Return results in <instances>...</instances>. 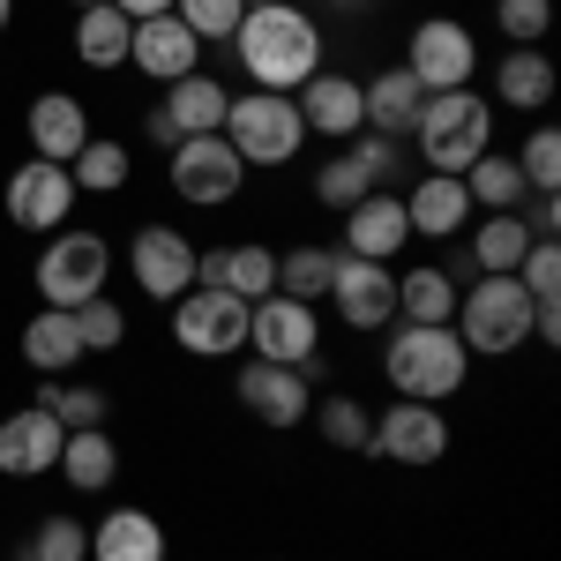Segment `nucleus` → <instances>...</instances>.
I'll return each mask as SVG.
<instances>
[{
	"label": "nucleus",
	"instance_id": "nucleus-1",
	"mask_svg": "<svg viewBox=\"0 0 561 561\" xmlns=\"http://www.w3.org/2000/svg\"><path fill=\"white\" fill-rule=\"evenodd\" d=\"M322 53H330V45H322V23L307 15L300 0L248 8L240 31H232V60H240V76H248L255 90H277V98H293L307 76H322V68H330Z\"/></svg>",
	"mask_w": 561,
	"mask_h": 561
},
{
	"label": "nucleus",
	"instance_id": "nucleus-2",
	"mask_svg": "<svg viewBox=\"0 0 561 561\" xmlns=\"http://www.w3.org/2000/svg\"><path fill=\"white\" fill-rule=\"evenodd\" d=\"M382 375L412 404H449L472 382V352H465V337L449 322H397V337L382 352Z\"/></svg>",
	"mask_w": 561,
	"mask_h": 561
},
{
	"label": "nucleus",
	"instance_id": "nucleus-3",
	"mask_svg": "<svg viewBox=\"0 0 561 561\" xmlns=\"http://www.w3.org/2000/svg\"><path fill=\"white\" fill-rule=\"evenodd\" d=\"M412 150H420L427 173H465V165H479L494 150V105L479 90H442V98H427L420 121H412Z\"/></svg>",
	"mask_w": 561,
	"mask_h": 561
},
{
	"label": "nucleus",
	"instance_id": "nucleus-4",
	"mask_svg": "<svg viewBox=\"0 0 561 561\" xmlns=\"http://www.w3.org/2000/svg\"><path fill=\"white\" fill-rule=\"evenodd\" d=\"M449 330L465 337L472 359H510L517 345H531V293H524L517 277H472L457 293Z\"/></svg>",
	"mask_w": 561,
	"mask_h": 561
},
{
	"label": "nucleus",
	"instance_id": "nucleus-5",
	"mask_svg": "<svg viewBox=\"0 0 561 561\" xmlns=\"http://www.w3.org/2000/svg\"><path fill=\"white\" fill-rule=\"evenodd\" d=\"M225 142L240 150V165L255 173V165H293L307 142V121L293 98H277V90H240L232 105H225Z\"/></svg>",
	"mask_w": 561,
	"mask_h": 561
},
{
	"label": "nucleus",
	"instance_id": "nucleus-6",
	"mask_svg": "<svg viewBox=\"0 0 561 561\" xmlns=\"http://www.w3.org/2000/svg\"><path fill=\"white\" fill-rule=\"evenodd\" d=\"M105 277H113V240L105 232H83V225H60V232H45L38 248V300L45 307H76L98 300L105 293Z\"/></svg>",
	"mask_w": 561,
	"mask_h": 561
},
{
	"label": "nucleus",
	"instance_id": "nucleus-7",
	"mask_svg": "<svg viewBox=\"0 0 561 561\" xmlns=\"http://www.w3.org/2000/svg\"><path fill=\"white\" fill-rule=\"evenodd\" d=\"M165 158H173V165H165L173 195L195 203V210H225V203L248 187V165H240V150H232L225 135H180Z\"/></svg>",
	"mask_w": 561,
	"mask_h": 561
},
{
	"label": "nucleus",
	"instance_id": "nucleus-8",
	"mask_svg": "<svg viewBox=\"0 0 561 561\" xmlns=\"http://www.w3.org/2000/svg\"><path fill=\"white\" fill-rule=\"evenodd\" d=\"M173 345L187 359H232L248 352V300L217 293V285H195L173 300Z\"/></svg>",
	"mask_w": 561,
	"mask_h": 561
},
{
	"label": "nucleus",
	"instance_id": "nucleus-9",
	"mask_svg": "<svg viewBox=\"0 0 561 561\" xmlns=\"http://www.w3.org/2000/svg\"><path fill=\"white\" fill-rule=\"evenodd\" d=\"M367 457L375 465H442L449 457V412L442 404H382L375 412V427H367Z\"/></svg>",
	"mask_w": 561,
	"mask_h": 561
},
{
	"label": "nucleus",
	"instance_id": "nucleus-10",
	"mask_svg": "<svg viewBox=\"0 0 561 561\" xmlns=\"http://www.w3.org/2000/svg\"><path fill=\"white\" fill-rule=\"evenodd\" d=\"M404 76L427 90V98H442V90H472V76H479L472 31H465L457 15H427V23L412 31V45H404Z\"/></svg>",
	"mask_w": 561,
	"mask_h": 561
},
{
	"label": "nucleus",
	"instance_id": "nucleus-11",
	"mask_svg": "<svg viewBox=\"0 0 561 561\" xmlns=\"http://www.w3.org/2000/svg\"><path fill=\"white\" fill-rule=\"evenodd\" d=\"M322 345V314L307 300H285V293H270V300L248 307V359H277V367H300L314 359Z\"/></svg>",
	"mask_w": 561,
	"mask_h": 561
},
{
	"label": "nucleus",
	"instance_id": "nucleus-12",
	"mask_svg": "<svg viewBox=\"0 0 561 561\" xmlns=\"http://www.w3.org/2000/svg\"><path fill=\"white\" fill-rule=\"evenodd\" d=\"M128 277L150 293L158 307H173L180 293H195V240L173 225H135L128 240Z\"/></svg>",
	"mask_w": 561,
	"mask_h": 561
},
{
	"label": "nucleus",
	"instance_id": "nucleus-13",
	"mask_svg": "<svg viewBox=\"0 0 561 561\" xmlns=\"http://www.w3.org/2000/svg\"><path fill=\"white\" fill-rule=\"evenodd\" d=\"M8 225H23V232H60L68 210H76V180L68 165H53V158H31V165H15L8 173Z\"/></svg>",
	"mask_w": 561,
	"mask_h": 561
},
{
	"label": "nucleus",
	"instance_id": "nucleus-14",
	"mask_svg": "<svg viewBox=\"0 0 561 561\" xmlns=\"http://www.w3.org/2000/svg\"><path fill=\"white\" fill-rule=\"evenodd\" d=\"M232 389H240V404L255 412L262 427H307V404H314V382H307L300 367H277V359H240V375H232Z\"/></svg>",
	"mask_w": 561,
	"mask_h": 561
},
{
	"label": "nucleus",
	"instance_id": "nucleus-15",
	"mask_svg": "<svg viewBox=\"0 0 561 561\" xmlns=\"http://www.w3.org/2000/svg\"><path fill=\"white\" fill-rule=\"evenodd\" d=\"M330 300H337V322H345V330H389V322H397V270H389V262L337 255Z\"/></svg>",
	"mask_w": 561,
	"mask_h": 561
},
{
	"label": "nucleus",
	"instance_id": "nucleus-16",
	"mask_svg": "<svg viewBox=\"0 0 561 561\" xmlns=\"http://www.w3.org/2000/svg\"><path fill=\"white\" fill-rule=\"evenodd\" d=\"M404 240H412V217H404V195H397V187H375V195H359L345 210V255L397 262Z\"/></svg>",
	"mask_w": 561,
	"mask_h": 561
},
{
	"label": "nucleus",
	"instance_id": "nucleus-17",
	"mask_svg": "<svg viewBox=\"0 0 561 561\" xmlns=\"http://www.w3.org/2000/svg\"><path fill=\"white\" fill-rule=\"evenodd\" d=\"M128 68H142L150 83H180L203 68V38L180 23V15H142L128 38Z\"/></svg>",
	"mask_w": 561,
	"mask_h": 561
},
{
	"label": "nucleus",
	"instance_id": "nucleus-18",
	"mask_svg": "<svg viewBox=\"0 0 561 561\" xmlns=\"http://www.w3.org/2000/svg\"><path fill=\"white\" fill-rule=\"evenodd\" d=\"M60 442H68V427L45 412V404H23V412H8L0 420V472L8 479H38L60 465Z\"/></svg>",
	"mask_w": 561,
	"mask_h": 561
},
{
	"label": "nucleus",
	"instance_id": "nucleus-19",
	"mask_svg": "<svg viewBox=\"0 0 561 561\" xmlns=\"http://www.w3.org/2000/svg\"><path fill=\"white\" fill-rule=\"evenodd\" d=\"M293 105H300L307 135H330V142H352V135L367 128V113H359V83H352L345 68H322V76H307L293 90Z\"/></svg>",
	"mask_w": 561,
	"mask_h": 561
},
{
	"label": "nucleus",
	"instance_id": "nucleus-20",
	"mask_svg": "<svg viewBox=\"0 0 561 561\" xmlns=\"http://www.w3.org/2000/svg\"><path fill=\"white\" fill-rule=\"evenodd\" d=\"M23 128H31V158L68 165V158L90 142V105H83V98H68V90H38L31 113H23Z\"/></svg>",
	"mask_w": 561,
	"mask_h": 561
},
{
	"label": "nucleus",
	"instance_id": "nucleus-21",
	"mask_svg": "<svg viewBox=\"0 0 561 561\" xmlns=\"http://www.w3.org/2000/svg\"><path fill=\"white\" fill-rule=\"evenodd\" d=\"M404 217H412L420 240H457V232L472 225V195H465L457 173H420L404 187Z\"/></svg>",
	"mask_w": 561,
	"mask_h": 561
},
{
	"label": "nucleus",
	"instance_id": "nucleus-22",
	"mask_svg": "<svg viewBox=\"0 0 561 561\" xmlns=\"http://www.w3.org/2000/svg\"><path fill=\"white\" fill-rule=\"evenodd\" d=\"M494 113L510 105V113H547L554 105V60L539 53V45H510L502 60H494V98H486Z\"/></svg>",
	"mask_w": 561,
	"mask_h": 561
},
{
	"label": "nucleus",
	"instance_id": "nucleus-23",
	"mask_svg": "<svg viewBox=\"0 0 561 561\" xmlns=\"http://www.w3.org/2000/svg\"><path fill=\"white\" fill-rule=\"evenodd\" d=\"M165 554H173V539L150 510H113L90 531V561H165Z\"/></svg>",
	"mask_w": 561,
	"mask_h": 561
},
{
	"label": "nucleus",
	"instance_id": "nucleus-24",
	"mask_svg": "<svg viewBox=\"0 0 561 561\" xmlns=\"http://www.w3.org/2000/svg\"><path fill=\"white\" fill-rule=\"evenodd\" d=\"M420 105H427V90L412 83L404 68H382L375 83H359V113H367V135H397V142H412V121H420Z\"/></svg>",
	"mask_w": 561,
	"mask_h": 561
},
{
	"label": "nucleus",
	"instance_id": "nucleus-25",
	"mask_svg": "<svg viewBox=\"0 0 561 561\" xmlns=\"http://www.w3.org/2000/svg\"><path fill=\"white\" fill-rule=\"evenodd\" d=\"M128 38L135 23L113 8V0H98V8H76V60L98 68V76H113V68H128Z\"/></svg>",
	"mask_w": 561,
	"mask_h": 561
},
{
	"label": "nucleus",
	"instance_id": "nucleus-26",
	"mask_svg": "<svg viewBox=\"0 0 561 561\" xmlns=\"http://www.w3.org/2000/svg\"><path fill=\"white\" fill-rule=\"evenodd\" d=\"M158 105H165V121H173L180 135H217V128H225V105H232V90L217 83V76H203V68H195V76L165 83V98H158Z\"/></svg>",
	"mask_w": 561,
	"mask_h": 561
},
{
	"label": "nucleus",
	"instance_id": "nucleus-27",
	"mask_svg": "<svg viewBox=\"0 0 561 561\" xmlns=\"http://www.w3.org/2000/svg\"><path fill=\"white\" fill-rule=\"evenodd\" d=\"M53 472L68 479L76 494H105V486L121 479V449H113V434H105V427H83V434L60 442V465H53Z\"/></svg>",
	"mask_w": 561,
	"mask_h": 561
},
{
	"label": "nucleus",
	"instance_id": "nucleus-28",
	"mask_svg": "<svg viewBox=\"0 0 561 561\" xmlns=\"http://www.w3.org/2000/svg\"><path fill=\"white\" fill-rule=\"evenodd\" d=\"M23 359H31L38 375H68V367L83 359V337H76V314H68V307H38V314L23 322Z\"/></svg>",
	"mask_w": 561,
	"mask_h": 561
},
{
	"label": "nucleus",
	"instance_id": "nucleus-29",
	"mask_svg": "<svg viewBox=\"0 0 561 561\" xmlns=\"http://www.w3.org/2000/svg\"><path fill=\"white\" fill-rule=\"evenodd\" d=\"M524 248H531V232L517 225V210H494L472 225V248H465V262H472L479 277H517Z\"/></svg>",
	"mask_w": 561,
	"mask_h": 561
},
{
	"label": "nucleus",
	"instance_id": "nucleus-30",
	"mask_svg": "<svg viewBox=\"0 0 561 561\" xmlns=\"http://www.w3.org/2000/svg\"><path fill=\"white\" fill-rule=\"evenodd\" d=\"M457 314V277L442 262H420L397 277V322H449Z\"/></svg>",
	"mask_w": 561,
	"mask_h": 561
},
{
	"label": "nucleus",
	"instance_id": "nucleus-31",
	"mask_svg": "<svg viewBox=\"0 0 561 561\" xmlns=\"http://www.w3.org/2000/svg\"><path fill=\"white\" fill-rule=\"evenodd\" d=\"M135 173V158H128V142H113V135H90L83 150L68 158V180H76V195H121Z\"/></svg>",
	"mask_w": 561,
	"mask_h": 561
},
{
	"label": "nucleus",
	"instance_id": "nucleus-32",
	"mask_svg": "<svg viewBox=\"0 0 561 561\" xmlns=\"http://www.w3.org/2000/svg\"><path fill=\"white\" fill-rule=\"evenodd\" d=\"M217 285L232 293V300H270L277 293V255L262 248V240H240V248H217Z\"/></svg>",
	"mask_w": 561,
	"mask_h": 561
},
{
	"label": "nucleus",
	"instance_id": "nucleus-33",
	"mask_svg": "<svg viewBox=\"0 0 561 561\" xmlns=\"http://www.w3.org/2000/svg\"><path fill=\"white\" fill-rule=\"evenodd\" d=\"M307 420H314V434H322L330 449H367V427H375V412H367L352 389H314Z\"/></svg>",
	"mask_w": 561,
	"mask_h": 561
},
{
	"label": "nucleus",
	"instance_id": "nucleus-34",
	"mask_svg": "<svg viewBox=\"0 0 561 561\" xmlns=\"http://www.w3.org/2000/svg\"><path fill=\"white\" fill-rule=\"evenodd\" d=\"M38 404L60 420L68 434H83V427H105V412H113V397L105 389H90V382H68V375H38Z\"/></svg>",
	"mask_w": 561,
	"mask_h": 561
},
{
	"label": "nucleus",
	"instance_id": "nucleus-35",
	"mask_svg": "<svg viewBox=\"0 0 561 561\" xmlns=\"http://www.w3.org/2000/svg\"><path fill=\"white\" fill-rule=\"evenodd\" d=\"M465 195H472V210H517L524 195H531V187H524V173H517V158H502V150H486V158H479V165H465Z\"/></svg>",
	"mask_w": 561,
	"mask_h": 561
},
{
	"label": "nucleus",
	"instance_id": "nucleus-36",
	"mask_svg": "<svg viewBox=\"0 0 561 561\" xmlns=\"http://www.w3.org/2000/svg\"><path fill=\"white\" fill-rule=\"evenodd\" d=\"M330 277H337V248H285L277 255V293L285 300H330Z\"/></svg>",
	"mask_w": 561,
	"mask_h": 561
},
{
	"label": "nucleus",
	"instance_id": "nucleus-37",
	"mask_svg": "<svg viewBox=\"0 0 561 561\" xmlns=\"http://www.w3.org/2000/svg\"><path fill=\"white\" fill-rule=\"evenodd\" d=\"M345 150L359 158L367 187H397V180H404V165H412V142H397V135H367V128H359Z\"/></svg>",
	"mask_w": 561,
	"mask_h": 561
},
{
	"label": "nucleus",
	"instance_id": "nucleus-38",
	"mask_svg": "<svg viewBox=\"0 0 561 561\" xmlns=\"http://www.w3.org/2000/svg\"><path fill=\"white\" fill-rule=\"evenodd\" d=\"M76 337H83V352H121L128 345V307L113 300V293L83 300L76 307Z\"/></svg>",
	"mask_w": 561,
	"mask_h": 561
},
{
	"label": "nucleus",
	"instance_id": "nucleus-39",
	"mask_svg": "<svg viewBox=\"0 0 561 561\" xmlns=\"http://www.w3.org/2000/svg\"><path fill=\"white\" fill-rule=\"evenodd\" d=\"M517 173L531 195H561V135L539 121V128L524 135V150H517Z\"/></svg>",
	"mask_w": 561,
	"mask_h": 561
},
{
	"label": "nucleus",
	"instance_id": "nucleus-40",
	"mask_svg": "<svg viewBox=\"0 0 561 561\" xmlns=\"http://www.w3.org/2000/svg\"><path fill=\"white\" fill-rule=\"evenodd\" d=\"M23 561H90V524H76V517H38V531H31Z\"/></svg>",
	"mask_w": 561,
	"mask_h": 561
},
{
	"label": "nucleus",
	"instance_id": "nucleus-41",
	"mask_svg": "<svg viewBox=\"0 0 561 561\" xmlns=\"http://www.w3.org/2000/svg\"><path fill=\"white\" fill-rule=\"evenodd\" d=\"M173 15H180V23H187L203 45H232L240 15H248V0H173Z\"/></svg>",
	"mask_w": 561,
	"mask_h": 561
},
{
	"label": "nucleus",
	"instance_id": "nucleus-42",
	"mask_svg": "<svg viewBox=\"0 0 561 561\" xmlns=\"http://www.w3.org/2000/svg\"><path fill=\"white\" fill-rule=\"evenodd\" d=\"M359 195H375V187H367V173H359L352 150H337L330 165H314V203H322V210H352Z\"/></svg>",
	"mask_w": 561,
	"mask_h": 561
},
{
	"label": "nucleus",
	"instance_id": "nucleus-43",
	"mask_svg": "<svg viewBox=\"0 0 561 561\" xmlns=\"http://www.w3.org/2000/svg\"><path fill=\"white\" fill-rule=\"evenodd\" d=\"M494 31L510 45H539L554 31V0H494Z\"/></svg>",
	"mask_w": 561,
	"mask_h": 561
},
{
	"label": "nucleus",
	"instance_id": "nucleus-44",
	"mask_svg": "<svg viewBox=\"0 0 561 561\" xmlns=\"http://www.w3.org/2000/svg\"><path fill=\"white\" fill-rule=\"evenodd\" d=\"M517 285L531 293V307L561 300V240H531V248H524V262H517Z\"/></svg>",
	"mask_w": 561,
	"mask_h": 561
},
{
	"label": "nucleus",
	"instance_id": "nucleus-45",
	"mask_svg": "<svg viewBox=\"0 0 561 561\" xmlns=\"http://www.w3.org/2000/svg\"><path fill=\"white\" fill-rule=\"evenodd\" d=\"M517 225L531 232V240H554V232H561V195H524Z\"/></svg>",
	"mask_w": 561,
	"mask_h": 561
},
{
	"label": "nucleus",
	"instance_id": "nucleus-46",
	"mask_svg": "<svg viewBox=\"0 0 561 561\" xmlns=\"http://www.w3.org/2000/svg\"><path fill=\"white\" fill-rule=\"evenodd\" d=\"M142 135H150L158 150H173V142H180V128L165 121V105H150V113H142Z\"/></svg>",
	"mask_w": 561,
	"mask_h": 561
},
{
	"label": "nucleus",
	"instance_id": "nucleus-47",
	"mask_svg": "<svg viewBox=\"0 0 561 561\" xmlns=\"http://www.w3.org/2000/svg\"><path fill=\"white\" fill-rule=\"evenodd\" d=\"M128 23H142V15H173V0H113Z\"/></svg>",
	"mask_w": 561,
	"mask_h": 561
},
{
	"label": "nucleus",
	"instance_id": "nucleus-48",
	"mask_svg": "<svg viewBox=\"0 0 561 561\" xmlns=\"http://www.w3.org/2000/svg\"><path fill=\"white\" fill-rule=\"evenodd\" d=\"M8 23H15V0H0V31H8Z\"/></svg>",
	"mask_w": 561,
	"mask_h": 561
},
{
	"label": "nucleus",
	"instance_id": "nucleus-49",
	"mask_svg": "<svg viewBox=\"0 0 561 561\" xmlns=\"http://www.w3.org/2000/svg\"><path fill=\"white\" fill-rule=\"evenodd\" d=\"M330 8H375V0H330Z\"/></svg>",
	"mask_w": 561,
	"mask_h": 561
},
{
	"label": "nucleus",
	"instance_id": "nucleus-50",
	"mask_svg": "<svg viewBox=\"0 0 561 561\" xmlns=\"http://www.w3.org/2000/svg\"><path fill=\"white\" fill-rule=\"evenodd\" d=\"M68 8H98V0H68Z\"/></svg>",
	"mask_w": 561,
	"mask_h": 561
},
{
	"label": "nucleus",
	"instance_id": "nucleus-51",
	"mask_svg": "<svg viewBox=\"0 0 561 561\" xmlns=\"http://www.w3.org/2000/svg\"><path fill=\"white\" fill-rule=\"evenodd\" d=\"M248 8H270V0H248Z\"/></svg>",
	"mask_w": 561,
	"mask_h": 561
}]
</instances>
